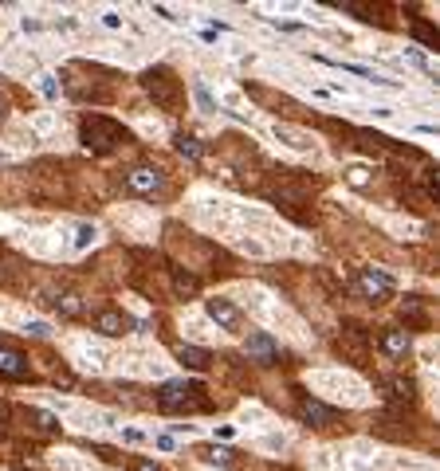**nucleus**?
Segmentation results:
<instances>
[{
	"label": "nucleus",
	"mask_w": 440,
	"mask_h": 471,
	"mask_svg": "<svg viewBox=\"0 0 440 471\" xmlns=\"http://www.w3.org/2000/svg\"><path fill=\"white\" fill-rule=\"evenodd\" d=\"M79 138L91 153H114L122 142H126V130L114 122V118H102V114H87L79 122Z\"/></svg>",
	"instance_id": "f257e3e1"
},
{
	"label": "nucleus",
	"mask_w": 440,
	"mask_h": 471,
	"mask_svg": "<svg viewBox=\"0 0 440 471\" xmlns=\"http://www.w3.org/2000/svg\"><path fill=\"white\" fill-rule=\"evenodd\" d=\"M417 40H424V43H432V40H436V32H432V28H429V24H421V28H417Z\"/></svg>",
	"instance_id": "393cba45"
},
{
	"label": "nucleus",
	"mask_w": 440,
	"mask_h": 471,
	"mask_svg": "<svg viewBox=\"0 0 440 471\" xmlns=\"http://www.w3.org/2000/svg\"><path fill=\"white\" fill-rule=\"evenodd\" d=\"M385 389H390L393 401H401V397L409 401V397H413V381H405V377H390V381H385Z\"/></svg>",
	"instance_id": "6ab92c4d"
},
{
	"label": "nucleus",
	"mask_w": 440,
	"mask_h": 471,
	"mask_svg": "<svg viewBox=\"0 0 440 471\" xmlns=\"http://www.w3.org/2000/svg\"><path fill=\"white\" fill-rule=\"evenodd\" d=\"M204 463H216V467H232V452H224V448H204Z\"/></svg>",
	"instance_id": "aec40b11"
},
{
	"label": "nucleus",
	"mask_w": 440,
	"mask_h": 471,
	"mask_svg": "<svg viewBox=\"0 0 440 471\" xmlns=\"http://www.w3.org/2000/svg\"><path fill=\"white\" fill-rule=\"evenodd\" d=\"M358 291H362L370 303H381V299L393 294V279L378 267H358Z\"/></svg>",
	"instance_id": "20e7f679"
},
{
	"label": "nucleus",
	"mask_w": 440,
	"mask_h": 471,
	"mask_svg": "<svg viewBox=\"0 0 440 471\" xmlns=\"http://www.w3.org/2000/svg\"><path fill=\"white\" fill-rule=\"evenodd\" d=\"M9 118V99H0V122Z\"/></svg>",
	"instance_id": "bb28decb"
},
{
	"label": "nucleus",
	"mask_w": 440,
	"mask_h": 471,
	"mask_svg": "<svg viewBox=\"0 0 440 471\" xmlns=\"http://www.w3.org/2000/svg\"><path fill=\"white\" fill-rule=\"evenodd\" d=\"M134 471H161L158 463H150V460H134Z\"/></svg>",
	"instance_id": "a878e982"
},
{
	"label": "nucleus",
	"mask_w": 440,
	"mask_h": 471,
	"mask_svg": "<svg viewBox=\"0 0 440 471\" xmlns=\"http://www.w3.org/2000/svg\"><path fill=\"white\" fill-rule=\"evenodd\" d=\"M0 377H9V381L32 377V362L20 350H12V345H0Z\"/></svg>",
	"instance_id": "6e6552de"
},
{
	"label": "nucleus",
	"mask_w": 440,
	"mask_h": 471,
	"mask_svg": "<svg viewBox=\"0 0 440 471\" xmlns=\"http://www.w3.org/2000/svg\"><path fill=\"white\" fill-rule=\"evenodd\" d=\"M94 330L106 334V338H122L130 330V318L122 311H99V314H94Z\"/></svg>",
	"instance_id": "9b49d317"
},
{
	"label": "nucleus",
	"mask_w": 440,
	"mask_h": 471,
	"mask_svg": "<svg viewBox=\"0 0 440 471\" xmlns=\"http://www.w3.org/2000/svg\"><path fill=\"white\" fill-rule=\"evenodd\" d=\"M28 421H32V428L43 432V436H55V432H60V421L43 409H28Z\"/></svg>",
	"instance_id": "2eb2a0df"
},
{
	"label": "nucleus",
	"mask_w": 440,
	"mask_h": 471,
	"mask_svg": "<svg viewBox=\"0 0 440 471\" xmlns=\"http://www.w3.org/2000/svg\"><path fill=\"white\" fill-rule=\"evenodd\" d=\"M401 314H409V318H413V322H421V318H424V311H421V303H417V299H405V306H401Z\"/></svg>",
	"instance_id": "4be33fe9"
},
{
	"label": "nucleus",
	"mask_w": 440,
	"mask_h": 471,
	"mask_svg": "<svg viewBox=\"0 0 440 471\" xmlns=\"http://www.w3.org/2000/svg\"><path fill=\"white\" fill-rule=\"evenodd\" d=\"M177 362L185 365V370H209L212 353L201 350V345H181V350H177Z\"/></svg>",
	"instance_id": "4468645a"
},
{
	"label": "nucleus",
	"mask_w": 440,
	"mask_h": 471,
	"mask_svg": "<svg viewBox=\"0 0 440 471\" xmlns=\"http://www.w3.org/2000/svg\"><path fill=\"white\" fill-rule=\"evenodd\" d=\"M342 353H350V358H354V362H365V353H370V345H365V338H362V330L358 326H350L346 334H342Z\"/></svg>",
	"instance_id": "ddd939ff"
},
{
	"label": "nucleus",
	"mask_w": 440,
	"mask_h": 471,
	"mask_svg": "<svg viewBox=\"0 0 440 471\" xmlns=\"http://www.w3.org/2000/svg\"><path fill=\"white\" fill-rule=\"evenodd\" d=\"M204 311H209V318L216 322V326H224V330H236L240 318H244V314H240V306L232 303V299H209V303H204Z\"/></svg>",
	"instance_id": "1a4fd4ad"
},
{
	"label": "nucleus",
	"mask_w": 440,
	"mask_h": 471,
	"mask_svg": "<svg viewBox=\"0 0 440 471\" xmlns=\"http://www.w3.org/2000/svg\"><path fill=\"white\" fill-rule=\"evenodd\" d=\"M197 102H201V106L209 110V114H212V110H216V102L209 99V91H204V87H197Z\"/></svg>",
	"instance_id": "b1692460"
},
{
	"label": "nucleus",
	"mask_w": 440,
	"mask_h": 471,
	"mask_svg": "<svg viewBox=\"0 0 440 471\" xmlns=\"http://www.w3.org/2000/svg\"><path fill=\"white\" fill-rule=\"evenodd\" d=\"M142 91L158 102L161 110H177L181 106V79L170 67H150L142 75Z\"/></svg>",
	"instance_id": "7ed1b4c3"
},
{
	"label": "nucleus",
	"mask_w": 440,
	"mask_h": 471,
	"mask_svg": "<svg viewBox=\"0 0 440 471\" xmlns=\"http://www.w3.org/2000/svg\"><path fill=\"white\" fill-rule=\"evenodd\" d=\"M244 353H248V358H255L260 365H275V362H280V342H275L271 334H263V330H255V334H248Z\"/></svg>",
	"instance_id": "0eeeda50"
},
{
	"label": "nucleus",
	"mask_w": 440,
	"mask_h": 471,
	"mask_svg": "<svg viewBox=\"0 0 440 471\" xmlns=\"http://www.w3.org/2000/svg\"><path fill=\"white\" fill-rule=\"evenodd\" d=\"M173 291H177L181 299H189V294H197V291H201V279L177 267V271H173Z\"/></svg>",
	"instance_id": "f3484780"
},
{
	"label": "nucleus",
	"mask_w": 440,
	"mask_h": 471,
	"mask_svg": "<svg viewBox=\"0 0 440 471\" xmlns=\"http://www.w3.org/2000/svg\"><path fill=\"white\" fill-rule=\"evenodd\" d=\"M378 345L385 358H405V353L413 350V338H409V330H385Z\"/></svg>",
	"instance_id": "f8f14e48"
},
{
	"label": "nucleus",
	"mask_w": 440,
	"mask_h": 471,
	"mask_svg": "<svg viewBox=\"0 0 440 471\" xmlns=\"http://www.w3.org/2000/svg\"><path fill=\"white\" fill-rule=\"evenodd\" d=\"M126 189L138 193V196H153V193L165 189V173H161V169H150V165H138V169L126 173Z\"/></svg>",
	"instance_id": "39448f33"
},
{
	"label": "nucleus",
	"mask_w": 440,
	"mask_h": 471,
	"mask_svg": "<svg viewBox=\"0 0 440 471\" xmlns=\"http://www.w3.org/2000/svg\"><path fill=\"white\" fill-rule=\"evenodd\" d=\"M28 334L32 338H51V326L48 322H28Z\"/></svg>",
	"instance_id": "5701e85b"
},
{
	"label": "nucleus",
	"mask_w": 440,
	"mask_h": 471,
	"mask_svg": "<svg viewBox=\"0 0 440 471\" xmlns=\"http://www.w3.org/2000/svg\"><path fill=\"white\" fill-rule=\"evenodd\" d=\"M346 181H350V185H354V189H362V185H365V181H370V169H362V165H354V169H350V173H346Z\"/></svg>",
	"instance_id": "412c9836"
},
{
	"label": "nucleus",
	"mask_w": 440,
	"mask_h": 471,
	"mask_svg": "<svg viewBox=\"0 0 440 471\" xmlns=\"http://www.w3.org/2000/svg\"><path fill=\"white\" fill-rule=\"evenodd\" d=\"M275 138H280V142H287L291 150H311V138L299 134V130H291V126H275Z\"/></svg>",
	"instance_id": "a211bd4d"
},
{
	"label": "nucleus",
	"mask_w": 440,
	"mask_h": 471,
	"mask_svg": "<svg viewBox=\"0 0 440 471\" xmlns=\"http://www.w3.org/2000/svg\"><path fill=\"white\" fill-rule=\"evenodd\" d=\"M158 404L165 412H189L209 409V397H204V385H197V381H165L158 389Z\"/></svg>",
	"instance_id": "f03ea898"
},
{
	"label": "nucleus",
	"mask_w": 440,
	"mask_h": 471,
	"mask_svg": "<svg viewBox=\"0 0 440 471\" xmlns=\"http://www.w3.org/2000/svg\"><path fill=\"white\" fill-rule=\"evenodd\" d=\"M299 416H303L311 428H326V424H334L339 421V412L330 409V404H322V401H314V397H307L303 404H299Z\"/></svg>",
	"instance_id": "9d476101"
},
{
	"label": "nucleus",
	"mask_w": 440,
	"mask_h": 471,
	"mask_svg": "<svg viewBox=\"0 0 440 471\" xmlns=\"http://www.w3.org/2000/svg\"><path fill=\"white\" fill-rule=\"evenodd\" d=\"M40 303L48 306V311H55L60 318H83V314H87L83 299H79L75 291H43Z\"/></svg>",
	"instance_id": "423d86ee"
},
{
	"label": "nucleus",
	"mask_w": 440,
	"mask_h": 471,
	"mask_svg": "<svg viewBox=\"0 0 440 471\" xmlns=\"http://www.w3.org/2000/svg\"><path fill=\"white\" fill-rule=\"evenodd\" d=\"M173 145H177V153H181L185 161H201V157H204V145L197 142L193 134H177V138H173Z\"/></svg>",
	"instance_id": "dca6fc26"
}]
</instances>
